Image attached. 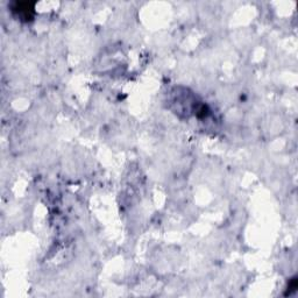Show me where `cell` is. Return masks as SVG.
Listing matches in <instances>:
<instances>
[{
	"label": "cell",
	"instance_id": "1",
	"mask_svg": "<svg viewBox=\"0 0 298 298\" xmlns=\"http://www.w3.org/2000/svg\"><path fill=\"white\" fill-rule=\"evenodd\" d=\"M297 287H298L297 278H296V277H293V278L290 279V282H289V287H288V292H289V295H290V293H292L293 291H296Z\"/></svg>",
	"mask_w": 298,
	"mask_h": 298
}]
</instances>
